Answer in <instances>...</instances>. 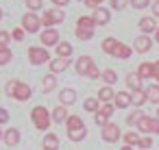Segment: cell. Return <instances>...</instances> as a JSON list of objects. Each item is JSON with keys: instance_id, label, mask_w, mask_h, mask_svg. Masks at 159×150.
Returning a JSON list of instances; mask_svg holds the SVG:
<instances>
[{"instance_id": "48", "label": "cell", "mask_w": 159, "mask_h": 150, "mask_svg": "<svg viewBox=\"0 0 159 150\" xmlns=\"http://www.w3.org/2000/svg\"><path fill=\"white\" fill-rule=\"evenodd\" d=\"M152 78L159 85V61H152Z\"/></svg>"}, {"instance_id": "25", "label": "cell", "mask_w": 159, "mask_h": 150, "mask_svg": "<svg viewBox=\"0 0 159 150\" xmlns=\"http://www.w3.org/2000/svg\"><path fill=\"white\" fill-rule=\"evenodd\" d=\"M144 94H146V100H148V102H152V104L159 107V85H157V83L148 85V87L144 89Z\"/></svg>"}, {"instance_id": "49", "label": "cell", "mask_w": 159, "mask_h": 150, "mask_svg": "<svg viewBox=\"0 0 159 150\" xmlns=\"http://www.w3.org/2000/svg\"><path fill=\"white\" fill-rule=\"evenodd\" d=\"M150 11H152V18L159 20V0H155V2H152V9H150Z\"/></svg>"}, {"instance_id": "34", "label": "cell", "mask_w": 159, "mask_h": 150, "mask_svg": "<svg viewBox=\"0 0 159 150\" xmlns=\"http://www.w3.org/2000/svg\"><path fill=\"white\" fill-rule=\"evenodd\" d=\"M11 61H13V52H11V48H0V68L7 65V63H11Z\"/></svg>"}, {"instance_id": "16", "label": "cell", "mask_w": 159, "mask_h": 150, "mask_svg": "<svg viewBox=\"0 0 159 150\" xmlns=\"http://www.w3.org/2000/svg\"><path fill=\"white\" fill-rule=\"evenodd\" d=\"M126 87L131 89V91H142L144 89V81L137 76V72H131V74H126Z\"/></svg>"}, {"instance_id": "1", "label": "cell", "mask_w": 159, "mask_h": 150, "mask_svg": "<svg viewBox=\"0 0 159 150\" xmlns=\"http://www.w3.org/2000/svg\"><path fill=\"white\" fill-rule=\"evenodd\" d=\"M31 94H33V89H31V85L29 83H24V81H9L7 83V96H11L13 100H18V102H26L29 98H31Z\"/></svg>"}, {"instance_id": "53", "label": "cell", "mask_w": 159, "mask_h": 150, "mask_svg": "<svg viewBox=\"0 0 159 150\" xmlns=\"http://www.w3.org/2000/svg\"><path fill=\"white\" fill-rule=\"evenodd\" d=\"M2 137H5V130H2V128H0V139H2Z\"/></svg>"}, {"instance_id": "22", "label": "cell", "mask_w": 159, "mask_h": 150, "mask_svg": "<svg viewBox=\"0 0 159 150\" xmlns=\"http://www.w3.org/2000/svg\"><path fill=\"white\" fill-rule=\"evenodd\" d=\"M55 50H57V57H61V59H70L72 52H74V46H72L70 42H59Z\"/></svg>"}, {"instance_id": "30", "label": "cell", "mask_w": 159, "mask_h": 150, "mask_svg": "<svg viewBox=\"0 0 159 150\" xmlns=\"http://www.w3.org/2000/svg\"><path fill=\"white\" fill-rule=\"evenodd\" d=\"M137 76L144 81V78H152V63H142L137 68Z\"/></svg>"}, {"instance_id": "6", "label": "cell", "mask_w": 159, "mask_h": 150, "mask_svg": "<svg viewBox=\"0 0 159 150\" xmlns=\"http://www.w3.org/2000/svg\"><path fill=\"white\" fill-rule=\"evenodd\" d=\"M29 61H31V65L50 63V52H48V48H44V46H31V48H29Z\"/></svg>"}, {"instance_id": "8", "label": "cell", "mask_w": 159, "mask_h": 150, "mask_svg": "<svg viewBox=\"0 0 159 150\" xmlns=\"http://www.w3.org/2000/svg\"><path fill=\"white\" fill-rule=\"evenodd\" d=\"M39 42H42V46H44V48H50V46H55V48H57V44L61 42L59 31H57V29H44V31L39 33Z\"/></svg>"}, {"instance_id": "37", "label": "cell", "mask_w": 159, "mask_h": 150, "mask_svg": "<svg viewBox=\"0 0 159 150\" xmlns=\"http://www.w3.org/2000/svg\"><path fill=\"white\" fill-rule=\"evenodd\" d=\"M94 122H96V124H98V126L102 128L105 124H109V115H105V113H102V111L98 109V113H94Z\"/></svg>"}, {"instance_id": "2", "label": "cell", "mask_w": 159, "mask_h": 150, "mask_svg": "<svg viewBox=\"0 0 159 150\" xmlns=\"http://www.w3.org/2000/svg\"><path fill=\"white\" fill-rule=\"evenodd\" d=\"M94 33H96V24H94L92 15H81L76 20V31H74L76 39L79 42H89L94 37Z\"/></svg>"}, {"instance_id": "51", "label": "cell", "mask_w": 159, "mask_h": 150, "mask_svg": "<svg viewBox=\"0 0 159 150\" xmlns=\"http://www.w3.org/2000/svg\"><path fill=\"white\" fill-rule=\"evenodd\" d=\"M155 42H157V44H159V29H157V31H155Z\"/></svg>"}, {"instance_id": "3", "label": "cell", "mask_w": 159, "mask_h": 150, "mask_svg": "<svg viewBox=\"0 0 159 150\" xmlns=\"http://www.w3.org/2000/svg\"><path fill=\"white\" fill-rule=\"evenodd\" d=\"M31 122H33V126H35L37 130H48V128H50V122H52L50 111H48L44 104L33 107V111H31Z\"/></svg>"}, {"instance_id": "50", "label": "cell", "mask_w": 159, "mask_h": 150, "mask_svg": "<svg viewBox=\"0 0 159 150\" xmlns=\"http://www.w3.org/2000/svg\"><path fill=\"white\" fill-rule=\"evenodd\" d=\"M50 2H52L55 7H59V9H63V7H68V5H70V0H50Z\"/></svg>"}, {"instance_id": "52", "label": "cell", "mask_w": 159, "mask_h": 150, "mask_svg": "<svg viewBox=\"0 0 159 150\" xmlns=\"http://www.w3.org/2000/svg\"><path fill=\"white\" fill-rule=\"evenodd\" d=\"M120 150H133V148H131V146H122Z\"/></svg>"}, {"instance_id": "5", "label": "cell", "mask_w": 159, "mask_h": 150, "mask_svg": "<svg viewBox=\"0 0 159 150\" xmlns=\"http://www.w3.org/2000/svg\"><path fill=\"white\" fill-rule=\"evenodd\" d=\"M20 26L24 29V33H42V18L37 15V13H24L22 15V22H20Z\"/></svg>"}, {"instance_id": "28", "label": "cell", "mask_w": 159, "mask_h": 150, "mask_svg": "<svg viewBox=\"0 0 159 150\" xmlns=\"http://www.w3.org/2000/svg\"><path fill=\"white\" fill-rule=\"evenodd\" d=\"M100 78L105 81V85H107V87H113V85L118 83V74H116V70H111V68H107V70H102V74H100Z\"/></svg>"}, {"instance_id": "14", "label": "cell", "mask_w": 159, "mask_h": 150, "mask_svg": "<svg viewBox=\"0 0 159 150\" xmlns=\"http://www.w3.org/2000/svg\"><path fill=\"white\" fill-rule=\"evenodd\" d=\"M59 102H61V107H72V104L76 102V89L63 87V89L59 91Z\"/></svg>"}, {"instance_id": "56", "label": "cell", "mask_w": 159, "mask_h": 150, "mask_svg": "<svg viewBox=\"0 0 159 150\" xmlns=\"http://www.w3.org/2000/svg\"><path fill=\"white\" fill-rule=\"evenodd\" d=\"M81 2H83V0H81Z\"/></svg>"}, {"instance_id": "42", "label": "cell", "mask_w": 159, "mask_h": 150, "mask_svg": "<svg viewBox=\"0 0 159 150\" xmlns=\"http://www.w3.org/2000/svg\"><path fill=\"white\" fill-rule=\"evenodd\" d=\"M129 5H131L133 9H146V7L150 5V0H129Z\"/></svg>"}, {"instance_id": "15", "label": "cell", "mask_w": 159, "mask_h": 150, "mask_svg": "<svg viewBox=\"0 0 159 150\" xmlns=\"http://www.w3.org/2000/svg\"><path fill=\"white\" fill-rule=\"evenodd\" d=\"M133 100H131V91H116V98H113V107L116 109H126L131 107Z\"/></svg>"}, {"instance_id": "33", "label": "cell", "mask_w": 159, "mask_h": 150, "mask_svg": "<svg viewBox=\"0 0 159 150\" xmlns=\"http://www.w3.org/2000/svg\"><path fill=\"white\" fill-rule=\"evenodd\" d=\"M87 137V128H79V130H68V139L70 141H83Z\"/></svg>"}, {"instance_id": "24", "label": "cell", "mask_w": 159, "mask_h": 150, "mask_svg": "<svg viewBox=\"0 0 159 150\" xmlns=\"http://www.w3.org/2000/svg\"><path fill=\"white\" fill-rule=\"evenodd\" d=\"M66 128H68V130H79V128H85V122H83L81 115L72 113V115H68V120H66Z\"/></svg>"}, {"instance_id": "18", "label": "cell", "mask_w": 159, "mask_h": 150, "mask_svg": "<svg viewBox=\"0 0 159 150\" xmlns=\"http://www.w3.org/2000/svg\"><path fill=\"white\" fill-rule=\"evenodd\" d=\"M20 139H22V135H20V130H18V128H7V130H5V137H2V141H5L9 148L18 146V143H20Z\"/></svg>"}, {"instance_id": "54", "label": "cell", "mask_w": 159, "mask_h": 150, "mask_svg": "<svg viewBox=\"0 0 159 150\" xmlns=\"http://www.w3.org/2000/svg\"><path fill=\"white\" fill-rule=\"evenodd\" d=\"M2 18H5V13H2V9H0V20H2Z\"/></svg>"}, {"instance_id": "7", "label": "cell", "mask_w": 159, "mask_h": 150, "mask_svg": "<svg viewBox=\"0 0 159 150\" xmlns=\"http://www.w3.org/2000/svg\"><path fill=\"white\" fill-rule=\"evenodd\" d=\"M100 137H102V141H107V143H116V141L122 137L120 126H118V124H113V122L105 124V126L100 128Z\"/></svg>"}, {"instance_id": "46", "label": "cell", "mask_w": 159, "mask_h": 150, "mask_svg": "<svg viewBox=\"0 0 159 150\" xmlns=\"http://www.w3.org/2000/svg\"><path fill=\"white\" fill-rule=\"evenodd\" d=\"M83 2H85L87 7H92V9H98V7L105 5V0H83Z\"/></svg>"}, {"instance_id": "45", "label": "cell", "mask_w": 159, "mask_h": 150, "mask_svg": "<svg viewBox=\"0 0 159 150\" xmlns=\"http://www.w3.org/2000/svg\"><path fill=\"white\" fill-rule=\"evenodd\" d=\"M152 133L159 135V117H155V115L150 117V135H152Z\"/></svg>"}, {"instance_id": "36", "label": "cell", "mask_w": 159, "mask_h": 150, "mask_svg": "<svg viewBox=\"0 0 159 150\" xmlns=\"http://www.w3.org/2000/svg\"><path fill=\"white\" fill-rule=\"evenodd\" d=\"M150 146H152V137H150V135H142L139 141H137V148H139V150H148Z\"/></svg>"}, {"instance_id": "19", "label": "cell", "mask_w": 159, "mask_h": 150, "mask_svg": "<svg viewBox=\"0 0 159 150\" xmlns=\"http://www.w3.org/2000/svg\"><path fill=\"white\" fill-rule=\"evenodd\" d=\"M57 85H59V78H57L55 74H50V72H48V74L42 78V89H44L46 94L55 91V89H57Z\"/></svg>"}, {"instance_id": "23", "label": "cell", "mask_w": 159, "mask_h": 150, "mask_svg": "<svg viewBox=\"0 0 159 150\" xmlns=\"http://www.w3.org/2000/svg\"><path fill=\"white\" fill-rule=\"evenodd\" d=\"M50 117H52V122H57V124H66V120H68V107H55L52 111H50Z\"/></svg>"}, {"instance_id": "27", "label": "cell", "mask_w": 159, "mask_h": 150, "mask_svg": "<svg viewBox=\"0 0 159 150\" xmlns=\"http://www.w3.org/2000/svg\"><path fill=\"white\" fill-rule=\"evenodd\" d=\"M139 137H142V135H139L137 130H126V133H122V141H124V146H131V148L137 146Z\"/></svg>"}, {"instance_id": "21", "label": "cell", "mask_w": 159, "mask_h": 150, "mask_svg": "<svg viewBox=\"0 0 159 150\" xmlns=\"http://www.w3.org/2000/svg\"><path fill=\"white\" fill-rule=\"evenodd\" d=\"M118 44H120V39H116V37H105V39H102V44H100V50H102L105 55H111V57H113V52H116Z\"/></svg>"}, {"instance_id": "38", "label": "cell", "mask_w": 159, "mask_h": 150, "mask_svg": "<svg viewBox=\"0 0 159 150\" xmlns=\"http://www.w3.org/2000/svg\"><path fill=\"white\" fill-rule=\"evenodd\" d=\"M9 44H11V33L0 31V48H9Z\"/></svg>"}, {"instance_id": "26", "label": "cell", "mask_w": 159, "mask_h": 150, "mask_svg": "<svg viewBox=\"0 0 159 150\" xmlns=\"http://www.w3.org/2000/svg\"><path fill=\"white\" fill-rule=\"evenodd\" d=\"M131 55H133V48L126 46V44H122V42L118 44V48H116V52H113V57H116V59H122V61H126Z\"/></svg>"}, {"instance_id": "40", "label": "cell", "mask_w": 159, "mask_h": 150, "mask_svg": "<svg viewBox=\"0 0 159 150\" xmlns=\"http://www.w3.org/2000/svg\"><path fill=\"white\" fill-rule=\"evenodd\" d=\"M42 5H44V0H26V9L31 13H35L37 9H42Z\"/></svg>"}, {"instance_id": "20", "label": "cell", "mask_w": 159, "mask_h": 150, "mask_svg": "<svg viewBox=\"0 0 159 150\" xmlns=\"http://www.w3.org/2000/svg\"><path fill=\"white\" fill-rule=\"evenodd\" d=\"M42 148L44 150H59V137L55 133H46L42 139Z\"/></svg>"}, {"instance_id": "31", "label": "cell", "mask_w": 159, "mask_h": 150, "mask_svg": "<svg viewBox=\"0 0 159 150\" xmlns=\"http://www.w3.org/2000/svg\"><path fill=\"white\" fill-rule=\"evenodd\" d=\"M131 100H133V104L139 109V107H144L148 100H146V94H144V89L142 91H131Z\"/></svg>"}, {"instance_id": "10", "label": "cell", "mask_w": 159, "mask_h": 150, "mask_svg": "<svg viewBox=\"0 0 159 150\" xmlns=\"http://www.w3.org/2000/svg\"><path fill=\"white\" fill-rule=\"evenodd\" d=\"M137 29H139V33H142V35H148V37H150L159 26H157V22H155V18H152V15H146V18H142V20L137 22Z\"/></svg>"}, {"instance_id": "17", "label": "cell", "mask_w": 159, "mask_h": 150, "mask_svg": "<svg viewBox=\"0 0 159 150\" xmlns=\"http://www.w3.org/2000/svg\"><path fill=\"white\" fill-rule=\"evenodd\" d=\"M96 98H98V102L100 104H109V102H113V98H116V91H113V87H100L98 89V94H96Z\"/></svg>"}, {"instance_id": "12", "label": "cell", "mask_w": 159, "mask_h": 150, "mask_svg": "<svg viewBox=\"0 0 159 150\" xmlns=\"http://www.w3.org/2000/svg\"><path fill=\"white\" fill-rule=\"evenodd\" d=\"M94 65V59L89 57V55H81L76 61H74V70H76V74L79 76H85L87 74V70Z\"/></svg>"}, {"instance_id": "11", "label": "cell", "mask_w": 159, "mask_h": 150, "mask_svg": "<svg viewBox=\"0 0 159 150\" xmlns=\"http://www.w3.org/2000/svg\"><path fill=\"white\" fill-rule=\"evenodd\" d=\"M150 48H152V39H150L148 35H139V37H135V42H133V52H137V55H146Z\"/></svg>"}, {"instance_id": "47", "label": "cell", "mask_w": 159, "mask_h": 150, "mask_svg": "<svg viewBox=\"0 0 159 150\" xmlns=\"http://www.w3.org/2000/svg\"><path fill=\"white\" fill-rule=\"evenodd\" d=\"M9 113H7V109H2V107H0V126H2V124H7L9 122Z\"/></svg>"}, {"instance_id": "44", "label": "cell", "mask_w": 159, "mask_h": 150, "mask_svg": "<svg viewBox=\"0 0 159 150\" xmlns=\"http://www.w3.org/2000/svg\"><path fill=\"white\" fill-rule=\"evenodd\" d=\"M100 111L105 113V115H113V111H116V107H113V102H109V104H100Z\"/></svg>"}, {"instance_id": "32", "label": "cell", "mask_w": 159, "mask_h": 150, "mask_svg": "<svg viewBox=\"0 0 159 150\" xmlns=\"http://www.w3.org/2000/svg\"><path fill=\"white\" fill-rule=\"evenodd\" d=\"M83 109H85L87 113H98V109H100L98 98H87V100H85V104H83Z\"/></svg>"}, {"instance_id": "13", "label": "cell", "mask_w": 159, "mask_h": 150, "mask_svg": "<svg viewBox=\"0 0 159 150\" xmlns=\"http://www.w3.org/2000/svg\"><path fill=\"white\" fill-rule=\"evenodd\" d=\"M48 68H50V74H61V72H66L68 68H70V59H61V57H55V59H50V63H48Z\"/></svg>"}, {"instance_id": "29", "label": "cell", "mask_w": 159, "mask_h": 150, "mask_svg": "<svg viewBox=\"0 0 159 150\" xmlns=\"http://www.w3.org/2000/svg\"><path fill=\"white\" fill-rule=\"evenodd\" d=\"M150 117H152V115H142V120L137 122V133L150 135Z\"/></svg>"}, {"instance_id": "41", "label": "cell", "mask_w": 159, "mask_h": 150, "mask_svg": "<svg viewBox=\"0 0 159 150\" xmlns=\"http://www.w3.org/2000/svg\"><path fill=\"white\" fill-rule=\"evenodd\" d=\"M24 35H26V33H24V29H22V26H16V29L11 31V39H16V42H22V39H24Z\"/></svg>"}, {"instance_id": "4", "label": "cell", "mask_w": 159, "mask_h": 150, "mask_svg": "<svg viewBox=\"0 0 159 150\" xmlns=\"http://www.w3.org/2000/svg\"><path fill=\"white\" fill-rule=\"evenodd\" d=\"M66 20V11L59 9V7H52V9H44L42 13V24L46 29H55L57 24H61Z\"/></svg>"}, {"instance_id": "43", "label": "cell", "mask_w": 159, "mask_h": 150, "mask_svg": "<svg viewBox=\"0 0 159 150\" xmlns=\"http://www.w3.org/2000/svg\"><path fill=\"white\" fill-rule=\"evenodd\" d=\"M109 5H111V9H116V11H122V9L129 5V0H109Z\"/></svg>"}, {"instance_id": "9", "label": "cell", "mask_w": 159, "mask_h": 150, "mask_svg": "<svg viewBox=\"0 0 159 150\" xmlns=\"http://www.w3.org/2000/svg\"><path fill=\"white\" fill-rule=\"evenodd\" d=\"M92 20H94V24H96V26H105V24H109V22H111V9H105V7L94 9Z\"/></svg>"}, {"instance_id": "35", "label": "cell", "mask_w": 159, "mask_h": 150, "mask_svg": "<svg viewBox=\"0 0 159 150\" xmlns=\"http://www.w3.org/2000/svg\"><path fill=\"white\" fill-rule=\"evenodd\" d=\"M142 115H144V113H139V111L135 109L133 113H129V115H126V124H129V126H137V122L142 120Z\"/></svg>"}, {"instance_id": "39", "label": "cell", "mask_w": 159, "mask_h": 150, "mask_svg": "<svg viewBox=\"0 0 159 150\" xmlns=\"http://www.w3.org/2000/svg\"><path fill=\"white\" fill-rule=\"evenodd\" d=\"M100 74H102V72H100V70H98V65L94 63V65H92V68L87 70V74H85V78H89V81H96V78H100Z\"/></svg>"}, {"instance_id": "55", "label": "cell", "mask_w": 159, "mask_h": 150, "mask_svg": "<svg viewBox=\"0 0 159 150\" xmlns=\"http://www.w3.org/2000/svg\"><path fill=\"white\" fill-rule=\"evenodd\" d=\"M155 117H159V107H157V115H155Z\"/></svg>"}]
</instances>
